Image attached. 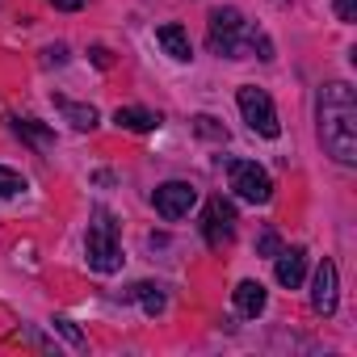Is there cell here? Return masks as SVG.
<instances>
[{"mask_svg": "<svg viewBox=\"0 0 357 357\" xmlns=\"http://www.w3.org/2000/svg\"><path fill=\"white\" fill-rule=\"evenodd\" d=\"M319 139L332 160L340 164L357 160V97L340 80L319 89Z\"/></svg>", "mask_w": 357, "mask_h": 357, "instance_id": "cell-1", "label": "cell"}, {"mask_svg": "<svg viewBox=\"0 0 357 357\" xmlns=\"http://www.w3.org/2000/svg\"><path fill=\"white\" fill-rule=\"evenodd\" d=\"M206 43L215 55H227V59H273V43L257 26H248L240 9H215Z\"/></svg>", "mask_w": 357, "mask_h": 357, "instance_id": "cell-2", "label": "cell"}, {"mask_svg": "<svg viewBox=\"0 0 357 357\" xmlns=\"http://www.w3.org/2000/svg\"><path fill=\"white\" fill-rule=\"evenodd\" d=\"M84 252H89V265H93L97 273H118V269H122V244H118L114 219H109L105 211L93 215L89 236H84Z\"/></svg>", "mask_w": 357, "mask_h": 357, "instance_id": "cell-3", "label": "cell"}, {"mask_svg": "<svg viewBox=\"0 0 357 357\" xmlns=\"http://www.w3.org/2000/svg\"><path fill=\"white\" fill-rule=\"evenodd\" d=\"M236 101H240V114H244V122H248L257 135H265V139H278V135H282L278 109H273V101H269V93H265V89H257V84H244V89L236 93Z\"/></svg>", "mask_w": 357, "mask_h": 357, "instance_id": "cell-4", "label": "cell"}, {"mask_svg": "<svg viewBox=\"0 0 357 357\" xmlns=\"http://www.w3.org/2000/svg\"><path fill=\"white\" fill-rule=\"evenodd\" d=\"M227 176H231V190L244 202H252V206H265L273 198V181H269V172L257 160H231L227 164Z\"/></svg>", "mask_w": 357, "mask_h": 357, "instance_id": "cell-5", "label": "cell"}, {"mask_svg": "<svg viewBox=\"0 0 357 357\" xmlns=\"http://www.w3.org/2000/svg\"><path fill=\"white\" fill-rule=\"evenodd\" d=\"M202 236L211 248H223L236 240V206L223 202V198H211L206 202V215H202Z\"/></svg>", "mask_w": 357, "mask_h": 357, "instance_id": "cell-6", "label": "cell"}, {"mask_svg": "<svg viewBox=\"0 0 357 357\" xmlns=\"http://www.w3.org/2000/svg\"><path fill=\"white\" fill-rule=\"evenodd\" d=\"M151 202H155V211H160L164 219H185V215L194 211V202H198V190H194L190 181H164V185L151 194Z\"/></svg>", "mask_w": 357, "mask_h": 357, "instance_id": "cell-7", "label": "cell"}, {"mask_svg": "<svg viewBox=\"0 0 357 357\" xmlns=\"http://www.w3.org/2000/svg\"><path fill=\"white\" fill-rule=\"evenodd\" d=\"M311 307H315L319 315H332V311H336V265H332V261H319V269H315Z\"/></svg>", "mask_w": 357, "mask_h": 357, "instance_id": "cell-8", "label": "cell"}, {"mask_svg": "<svg viewBox=\"0 0 357 357\" xmlns=\"http://www.w3.org/2000/svg\"><path fill=\"white\" fill-rule=\"evenodd\" d=\"M278 286H286V290H294V286H303V273H307V252L303 248H286V252H278Z\"/></svg>", "mask_w": 357, "mask_h": 357, "instance_id": "cell-9", "label": "cell"}, {"mask_svg": "<svg viewBox=\"0 0 357 357\" xmlns=\"http://www.w3.org/2000/svg\"><path fill=\"white\" fill-rule=\"evenodd\" d=\"M231 298H236V311H240L244 319H257V315L265 311V303H269V294H265L261 282H240Z\"/></svg>", "mask_w": 357, "mask_h": 357, "instance_id": "cell-10", "label": "cell"}, {"mask_svg": "<svg viewBox=\"0 0 357 357\" xmlns=\"http://www.w3.org/2000/svg\"><path fill=\"white\" fill-rule=\"evenodd\" d=\"M155 43H160V47H164V51H168L172 59H181V63H185V59L194 55V51H190V34H185L181 26H176V22L160 26V30H155Z\"/></svg>", "mask_w": 357, "mask_h": 357, "instance_id": "cell-11", "label": "cell"}, {"mask_svg": "<svg viewBox=\"0 0 357 357\" xmlns=\"http://www.w3.org/2000/svg\"><path fill=\"white\" fill-rule=\"evenodd\" d=\"M114 122H118L122 130L143 135V130H155V126H160V114H151V109H143V105H126V109L114 114Z\"/></svg>", "mask_w": 357, "mask_h": 357, "instance_id": "cell-12", "label": "cell"}, {"mask_svg": "<svg viewBox=\"0 0 357 357\" xmlns=\"http://www.w3.org/2000/svg\"><path fill=\"white\" fill-rule=\"evenodd\" d=\"M55 105L63 109V118H68L76 130H93V126H97V109H93V105H76V101H68V97H55Z\"/></svg>", "mask_w": 357, "mask_h": 357, "instance_id": "cell-13", "label": "cell"}, {"mask_svg": "<svg viewBox=\"0 0 357 357\" xmlns=\"http://www.w3.org/2000/svg\"><path fill=\"white\" fill-rule=\"evenodd\" d=\"M17 135H26V139H30V143H38V147L55 143V135H51L47 126H38L34 118H17Z\"/></svg>", "mask_w": 357, "mask_h": 357, "instance_id": "cell-14", "label": "cell"}, {"mask_svg": "<svg viewBox=\"0 0 357 357\" xmlns=\"http://www.w3.org/2000/svg\"><path fill=\"white\" fill-rule=\"evenodd\" d=\"M130 294H135V298L143 303V311H147V315H155V311H164V294H160L155 286H147V282H143V286H135Z\"/></svg>", "mask_w": 357, "mask_h": 357, "instance_id": "cell-15", "label": "cell"}, {"mask_svg": "<svg viewBox=\"0 0 357 357\" xmlns=\"http://www.w3.org/2000/svg\"><path fill=\"white\" fill-rule=\"evenodd\" d=\"M22 190H26V176L0 164V198H13V194H22Z\"/></svg>", "mask_w": 357, "mask_h": 357, "instance_id": "cell-16", "label": "cell"}, {"mask_svg": "<svg viewBox=\"0 0 357 357\" xmlns=\"http://www.w3.org/2000/svg\"><path fill=\"white\" fill-rule=\"evenodd\" d=\"M194 130L198 135H206V139H219V143H227V130L211 118V114H202V118H194Z\"/></svg>", "mask_w": 357, "mask_h": 357, "instance_id": "cell-17", "label": "cell"}, {"mask_svg": "<svg viewBox=\"0 0 357 357\" xmlns=\"http://www.w3.org/2000/svg\"><path fill=\"white\" fill-rule=\"evenodd\" d=\"M257 252H261V257H278V252H282V240H278V231H273V227H269V231H261Z\"/></svg>", "mask_w": 357, "mask_h": 357, "instance_id": "cell-18", "label": "cell"}, {"mask_svg": "<svg viewBox=\"0 0 357 357\" xmlns=\"http://www.w3.org/2000/svg\"><path fill=\"white\" fill-rule=\"evenodd\" d=\"M336 17L349 26V22H357V0H336Z\"/></svg>", "mask_w": 357, "mask_h": 357, "instance_id": "cell-19", "label": "cell"}, {"mask_svg": "<svg viewBox=\"0 0 357 357\" xmlns=\"http://www.w3.org/2000/svg\"><path fill=\"white\" fill-rule=\"evenodd\" d=\"M51 5H55V9H63V13H76V9H84V5H89V0H51Z\"/></svg>", "mask_w": 357, "mask_h": 357, "instance_id": "cell-20", "label": "cell"}, {"mask_svg": "<svg viewBox=\"0 0 357 357\" xmlns=\"http://www.w3.org/2000/svg\"><path fill=\"white\" fill-rule=\"evenodd\" d=\"M55 328H59V332H63V336H68L72 344H80V332H76V328H72L68 319H55Z\"/></svg>", "mask_w": 357, "mask_h": 357, "instance_id": "cell-21", "label": "cell"}]
</instances>
